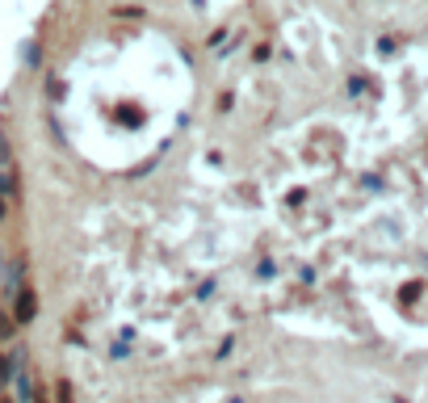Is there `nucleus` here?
Segmentation results:
<instances>
[{
  "instance_id": "nucleus-6",
  "label": "nucleus",
  "mask_w": 428,
  "mask_h": 403,
  "mask_svg": "<svg viewBox=\"0 0 428 403\" xmlns=\"http://www.w3.org/2000/svg\"><path fill=\"white\" fill-rule=\"evenodd\" d=\"M0 164H9V143H4V134H0Z\"/></svg>"
},
{
  "instance_id": "nucleus-3",
  "label": "nucleus",
  "mask_w": 428,
  "mask_h": 403,
  "mask_svg": "<svg viewBox=\"0 0 428 403\" xmlns=\"http://www.w3.org/2000/svg\"><path fill=\"white\" fill-rule=\"evenodd\" d=\"M13 328H17V323H13V315L0 311V340H13Z\"/></svg>"
},
{
  "instance_id": "nucleus-5",
  "label": "nucleus",
  "mask_w": 428,
  "mask_h": 403,
  "mask_svg": "<svg viewBox=\"0 0 428 403\" xmlns=\"http://www.w3.org/2000/svg\"><path fill=\"white\" fill-rule=\"evenodd\" d=\"M55 399H59V403H72V387H67V382H59V387H55Z\"/></svg>"
},
{
  "instance_id": "nucleus-1",
  "label": "nucleus",
  "mask_w": 428,
  "mask_h": 403,
  "mask_svg": "<svg viewBox=\"0 0 428 403\" xmlns=\"http://www.w3.org/2000/svg\"><path fill=\"white\" fill-rule=\"evenodd\" d=\"M13 299H17V307H13V323H30V319L38 315V299H34V290H26V286H21Z\"/></svg>"
},
{
  "instance_id": "nucleus-4",
  "label": "nucleus",
  "mask_w": 428,
  "mask_h": 403,
  "mask_svg": "<svg viewBox=\"0 0 428 403\" xmlns=\"http://www.w3.org/2000/svg\"><path fill=\"white\" fill-rule=\"evenodd\" d=\"M9 378H13V358H0V387H9Z\"/></svg>"
},
{
  "instance_id": "nucleus-2",
  "label": "nucleus",
  "mask_w": 428,
  "mask_h": 403,
  "mask_svg": "<svg viewBox=\"0 0 428 403\" xmlns=\"http://www.w3.org/2000/svg\"><path fill=\"white\" fill-rule=\"evenodd\" d=\"M0 198H17V177L9 164H0Z\"/></svg>"
},
{
  "instance_id": "nucleus-7",
  "label": "nucleus",
  "mask_w": 428,
  "mask_h": 403,
  "mask_svg": "<svg viewBox=\"0 0 428 403\" xmlns=\"http://www.w3.org/2000/svg\"><path fill=\"white\" fill-rule=\"evenodd\" d=\"M0 219H4V198H0Z\"/></svg>"
},
{
  "instance_id": "nucleus-8",
  "label": "nucleus",
  "mask_w": 428,
  "mask_h": 403,
  "mask_svg": "<svg viewBox=\"0 0 428 403\" xmlns=\"http://www.w3.org/2000/svg\"><path fill=\"white\" fill-rule=\"evenodd\" d=\"M0 403H9V399H0Z\"/></svg>"
}]
</instances>
